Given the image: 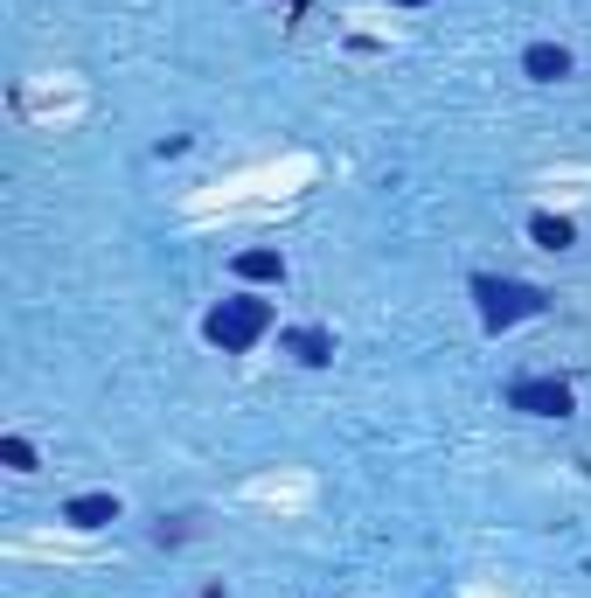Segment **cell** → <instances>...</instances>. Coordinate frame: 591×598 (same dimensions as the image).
Segmentation results:
<instances>
[{
	"label": "cell",
	"mask_w": 591,
	"mask_h": 598,
	"mask_svg": "<svg viewBox=\"0 0 591 598\" xmlns=\"http://www.w3.org/2000/svg\"><path fill=\"white\" fill-rule=\"evenodd\" d=\"M265 320H272L265 299H223V306L209 313V341H223V348H251V341L265 334Z\"/></svg>",
	"instance_id": "cell-2"
},
{
	"label": "cell",
	"mask_w": 591,
	"mask_h": 598,
	"mask_svg": "<svg viewBox=\"0 0 591 598\" xmlns=\"http://www.w3.org/2000/svg\"><path fill=\"white\" fill-rule=\"evenodd\" d=\"M536 244L564 251V244H571V223H557V216H536Z\"/></svg>",
	"instance_id": "cell-8"
},
{
	"label": "cell",
	"mask_w": 591,
	"mask_h": 598,
	"mask_svg": "<svg viewBox=\"0 0 591 598\" xmlns=\"http://www.w3.org/2000/svg\"><path fill=\"white\" fill-rule=\"evenodd\" d=\"M237 272H244V279H279V251H244Z\"/></svg>",
	"instance_id": "cell-7"
},
{
	"label": "cell",
	"mask_w": 591,
	"mask_h": 598,
	"mask_svg": "<svg viewBox=\"0 0 591 598\" xmlns=\"http://www.w3.org/2000/svg\"><path fill=\"white\" fill-rule=\"evenodd\" d=\"M286 348H293L299 362H327V355H334V341H327L320 327H299V334H286Z\"/></svg>",
	"instance_id": "cell-6"
},
{
	"label": "cell",
	"mask_w": 591,
	"mask_h": 598,
	"mask_svg": "<svg viewBox=\"0 0 591 598\" xmlns=\"http://www.w3.org/2000/svg\"><path fill=\"white\" fill-rule=\"evenodd\" d=\"M522 70H529V77H536V84H557V77H564V70H571V56H564V49H557V42H536V49H529V56H522Z\"/></svg>",
	"instance_id": "cell-4"
},
{
	"label": "cell",
	"mask_w": 591,
	"mask_h": 598,
	"mask_svg": "<svg viewBox=\"0 0 591 598\" xmlns=\"http://www.w3.org/2000/svg\"><path fill=\"white\" fill-rule=\"evenodd\" d=\"M473 299H480V320H487V327H515L522 313L543 306V293L522 286V279H473Z\"/></svg>",
	"instance_id": "cell-1"
},
{
	"label": "cell",
	"mask_w": 591,
	"mask_h": 598,
	"mask_svg": "<svg viewBox=\"0 0 591 598\" xmlns=\"http://www.w3.org/2000/svg\"><path fill=\"white\" fill-rule=\"evenodd\" d=\"M508 404H515V411H529V418H564V411H571V390L543 376V383H515V390H508Z\"/></svg>",
	"instance_id": "cell-3"
},
{
	"label": "cell",
	"mask_w": 591,
	"mask_h": 598,
	"mask_svg": "<svg viewBox=\"0 0 591 598\" xmlns=\"http://www.w3.org/2000/svg\"><path fill=\"white\" fill-rule=\"evenodd\" d=\"M63 515H70L77 529H105V522L119 515V501H112V494H77V501H70Z\"/></svg>",
	"instance_id": "cell-5"
},
{
	"label": "cell",
	"mask_w": 591,
	"mask_h": 598,
	"mask_svg": "<svg viewBox=\"0 0 591 598\" xmlns=\"http://www.w3.org/2000/svg\"><path fill=\"white\" fill-rule=\"evenodd\" d=\"M404 7H411V0H404Z\"/></svg>",
	"instance_id": "cell-10"
},
{
	"label": "cell",
	"mask_w": 591,
	"mask_h": 598,
	"mask_svg": "<svg viewBox=\"0 0 591 598\" xmlns=\"http://www.w3.org/2000/svg\"><path fill=\"white\" fill-rule=\"evenodd\" d=\"M0 459H7L14 473H28V466H35V452H28V439H0Z\"/></svg>",
	"instance_id": "cell-9"
}]
</instances>
